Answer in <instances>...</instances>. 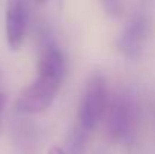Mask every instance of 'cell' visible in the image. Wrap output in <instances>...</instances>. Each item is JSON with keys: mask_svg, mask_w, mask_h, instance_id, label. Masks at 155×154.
<instances>
[{"mask_svg": "<svg viewBox=\"0 0 155 154\" xmlns=\"http://www.w3.org/2000/svg\"><path fill=\"white\" fill-rule=\"evenodd\" d=\"M108 138L122 145H131L137 138L139 104L133 91L119 89L108 100L104 112Z\"/></svg>", "mask_w": 155, "mask_h": 154, "instance_id": "cell-1", "label": "cell"}, {"mask_svg": "<svg viewBox=\"0 0 155 154\" xmlns=\"http://www.w3.org/2000/svg\"><path fill=\"white\" fill-rule=\"evenodd\" d=\"M62 82L63 79L38 73L33 83H30L17 98L15 110L23 115H36L45 112L54 101Z\"/></svg>", "mask_w": 155, "mask_h": 154, "instance_id": "cell-2", "label": "cell"}, {"mask_svg": "<svg viewBox=\"0 0 155 154\" xmlns=\"http://www.w3.org/2000/svg\"><path fill=\"white\" fill-rule=\"evenodd\" d=\"M107 100L108 92L105 79L97 73L89 79L78 109V124L84 130L92 132L101 122L107 107Z\"/></svg>", "mask_w": 155, "mask_h": 154, "instance_id": "cell-3", "label": "cell"}, {"mask_svg": "<svg viewBox=\"0 0 155 154\" xmlns=\"http://www.w3.org/2000/svg\"><path fill=\"white\" fill-rule=\"evenodd\" d=\"M149 36V20L145 14L134 15L117 38V49L127 59H139L146 47Z\"/></svg>", "mask_w": 155, "mask_h": 154, "instance_id": "cell-4", "label": "cell"}, {"mask_svg": "<svg viewBox=\"0 0 155 154\" xmlns=\"http://www.w3.org/2000/svg\"><path fill=\"white\" fill-rule=\"evenodd\" d=\"M29 26V0H8L5 14L6 41L11 50L23 46Z\"/></svg>", "mask_w": 155, "mask_h": 154, "instance_id": "cell-5", "label": "cell"}, {"mask_svg": "<svg viewBox=\"0 0 155 154\" xmlns=\"http://www.w3.org/2000/svg\"><path fill=\"white\" fill-rule=\"evenodd\" d=\"M87 135L89 132L84 130L80 124H77L66 142L65 154H84L86 153V144H87Z\"/></svg>", "mask_w": 155, "mask_h": 154, "instance_id": "cell-6", "label": "cell"}, {"mask_svg": "<svg viewBox=\"0 0 155 154\" xmlns=\"http://www.w3.org/2000/svg\"><path fill=\"white\" fill-rule=\"evenodd\" d=\"M101 5H103V9L105 11L107 15L116 18L122 14V0H101Z\"/></svg>", "mask_w": 155, "mask_h": 154, "instance_id": "cell-7", "label": "cell"}, {"mask_svg": "<svg viewBox=\"0 0 155 154\" xmlns=\"http://www.w3.org/2000/svg\"><path fill=\"white\" fill-rule=\"evenodd\" d=\"M5 106H6V94H3V92H0V113L3 112V109H5Z\"/></svg>", "mask_w": 155, "mask_h": 154, "instance_id": "cell-8", "label": "cell"}, {"mask_svg": "<svg viewBox=\"0 0 155 154\" xmlns=\"http://www.w3.org/2000/svg\"><path fill=\"white\" fill-rule=\"evenodd\" d=\"M48 154H65V150L63 148H59V147H51Z\"/></svg>", "mask_w": 155, "mask_h": 154, "instance_id": "cell-9", "label": "cell"}, {"mask_svg": "<svg viewBox=\"0 0 155 154\" xmlns=\"http://www.w3.org/2000/svg\"><path fill=\"white\" fill-rule=\"evenodd\" d=\"M33 2H35V3H45L47 0H33Z\"/></svg>", "mask_w": 155, "mask_h": 154, "instance_id": "cell-10", "label": "cell"}]
</instances>
